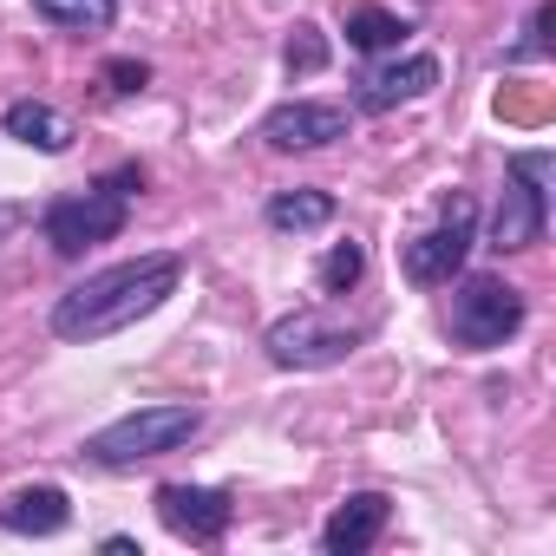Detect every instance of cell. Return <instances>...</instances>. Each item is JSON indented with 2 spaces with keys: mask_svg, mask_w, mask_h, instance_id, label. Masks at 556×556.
<instances>
[{
  "mask_svg": "<svg viewBox=\"0 0 556 556\" xmlns=\"http://www.w3.org/2000/svg\"><path fill=\"white\" fill-rule=\"evenodd\" d=\"M177 282H184V255H170V249L138 255V262H112L53 302V334L60 341H105V334L144 321L151 308H164L177 295Z\"/></svg>",
  "mask_w": 556,
  "mask_h": 556,
  "instance_id": "obj_1",
  "label": "cell"
},
{
  "mask_svg": "<svg viewBox=\"0 0 556 556\" xmlns=\"http://www.w3.org/2000/svg\"><path fill=\"white\" fill-rule=\"evenodd\" d=\"M131 190H144V170H138V164H118V170L99 177L86 197H60V203H47V216H40L47 242H53L60 255H86V249L112 242V236L125 229V203H131Z\"/></svg>",
  "mask_w": 556,
  "mask_h": 556,
  "instance_id": "obj_2",
  "label": "cell"
},
{
  "mask_svg": "<svg viewBox=\"0 0 556 556\" xmlns=\"http://www.w3.org/2000/svg\"><path fill=\"white\" fill-rule=\"evenodd\" d=\"M197 432H203V413L197 406H144V413H125L105 432H92L86 439V458L105 465V471H131L144 458H164V452L190 445Z\"/></svg>",
  "mask_w": 556,
  "mask_h": 556,
  "instance_id": "obj_3",
  "label": "cell"
},
{
  "mask_svg": "<svg viewBox=\"0 0 556 556\" xmlns=\"http://www.w3.org/2000/svg\"><path fill=\"white\" fill-rule=\"evenodd\" d=\"M549 177H556V151H517L510 170H504V197H497V216H491V249L497 255H517V249H536L543 229H549Z\"/></svg>",
  "mask_w": 556,
  "mask_h": 556,
  "instance_id": "obj_4",
  "label": "cell"
},
{
  "mask_svg": "<svg viewBox=\"0 0 556 556\" xmlns=\"http://www.w3.org/2000/svg\"><path fill=\"white\" fill-rule=\"evenodd\" d=\"M452 341L471 348V354H491L504 348L517 328H523V295L504 282V275H465L452 289Z\"/></svg>",
  "mask_w": 556,
  "mask_h": 556,
  "instance_id": "obj_5",
  "label": "cell"
},
{
  "mask_svg": "<svg viewBox=\"0 0 556 556\" xmlns=\"http://www.w3.org/2000/svg\"><path fill=\"white\" fill-rule=\"evenodd\" d=\"M262 348H268L275 367H289V374H321V367H341L361 348V328H348V321H334L321 308H295L282 321H268Z\"/></svg>",
  "mask_w": 556,
  "mask_h": 556,
  "instance_id": "obj_6",
  "label": "cell"
},
{
  "mask_svg": "<svg viewBox=\"0 0 556 556\" xmlns=\"http://www.w3.org/2000/svg\"><path fill=\"white\" fill-rule=\"evenodd\" d=\"M471 242H478V203L471 197H452L445 216L419 242H406V275H413L419 289H439V282H452V275L465 268Z\"/></svg>",
  "mask_w": 556,
  "mask_h": 556,
  "instance_id": "obj_7",
  "label": "cell"
},
{
  "mask_svg": "<svg viewBox=\"0 0 556 556\" xmlns=\"http://www.w3.org/2000/svg\"><path fill=\"white\" fill-rule=\"evenodd\" d=\"M334 138H348V105H328V99H289L262 118L268 151H321Z\"/></svg>",
  "mask_w": 556,
  "mask_h": 556,
  "instance_id": "obj_8",
  "label": "cell"
},
{
  "mask_svg": "<svg viewBox=\"0 0 556 556\" xmlns=\"http://www.w3.org/2000/svg\"><path fill=\"white\" fill-rule=\"evenodd\" d=\"M157 517H164V530L184 536V543H216V536L229 530L236 504H229V491H216V484H157Z\"/></svg>",
  "mask_w": 556,
  "mask_h": 556,
  "instance_id": "obj_9",
  "label": "cell"
},
{
  "mask_svg": "<svg viewBox=\"0 0 556 556\" xmlns=\"http://www.w3.org/2000/svg\"><path fill=\"white\" fill-rule=\"evenodd\" d=\"M432 86H439V60H432V53H406V60H393V66L361 73L354 105H361V112H393V105H406V99H426Z\"/></svg>",
  "mask_w": 556,
  "mask_h": 556,
  "instance_id": "obj_10",
  "label": "cell"
},
{
  "mask_svg": "<svg viewBox=\"0 0 556 556\" xmlns=\"http://www.w3.org/2000/svg\"><path fill=\"white\" fill-rule=\"evenodd\" d=\"M387 517H393V504H387L380 491H354V497L321 523V549H328V556H361V549L380 543Z\"/></svg>",
  "mask_w": 556,
  "mask_h": 556,
  "instance_id": "obj_11",
  "label": "cell"
},
{
  "mask_svg": "<svg viewBox=\"0 0 556 556\" xmlns=\"http://www.w3.org/2000/svg\"><path fill=\"white\" fill-rule=\"evenodd\" d=\"M66 523H73V497L60 484H21L0 504V530L8 536H60Z\"/></svg>",
  "mask_w": 556,
  "mask_h": 556,
  "instance_id": "obj_12",
  "label": "cell"
},
{
  "mask_svg": "<svg viewBox=\"0 0 556 556\" xmlns=\"http://www.w3.org/2000/svg\"><path fill=\"white\" fill-rule=\"evenodd\" d=\"M0 125H8V138H21V144H34V151H47V157H60V151H73V118L60 112V105H47V99H14L8 112H0Z\"/></svg>",
  "mask_w": 556,
  "mask_h": 556,
  "instance_id": "obj_13",
  "label": "cell"
},
{
  "mask_svg": "<svg viewBox=\"0 0 556 556\" xmlns=\"http://www.w3.org/2000/svg\"><path fill=\"white\" fill-rule=\"evenodd\" d=\"M321 223H334V197L328 190H275L268 197V229L302 236V229H321Z\"/></svg>",
  "mask_w": 556,
  "mask_h": 556,
  "instance_id": "obj_14",
  "label": "cell"
},
{
  "mask_svg": "<svg viewBox=\"0 0 556 556\" xmlns=\"http://www.w3.org/2000/svg\"><path fill=\"white\" fill-rule=\"evenodd\" d=\"M34 14L60 34H105L118 21V0H34Z\"/></svg>",
  "mask_w": 556,
  "mask_h": 556,
  "instance_id": "obj_15",
  "label": "cell"
},
{
  "mask_svg": "<svg viewBox=\"0 0 556 556\" xmlns=\"http://www.w3.org/2000/svg\"><path fill=\"white\" fill-rule=\"evenodd\" d=\"M413 27L400 21V14H387V8H354L348 14V47L354 53H387V47H400Z\"/></svg>",
  "mask_w": 556,
  "mask_h": 556,
  "instance_id": "obj_16",
  "label": "cell"
},
{
  "mask_svg": "<svg viewBox=\"0 0 556 556\" xmlns=\"http://www.w3.org/2000/svg\"><path fill=\"white\" fill-rule=\"evenodd\" d=\"M361 275H367V249H361V242H334V249L321 255V289H328V295H348Z\"/></svg>",
  "mask_w": 556,
  "mask_h": 556,
  "instance_id": "obj_17",
  "label": "cell"
},
{
  "mask_svg": "<svg viewBox=\"0 0 556 556\" xmlns=\"http://www.w3.org/2000/svg\"><path fill=\"white\" fill-rule=\"evenodd\" d=\"M549 27H556V0H543V8L530 14L523 40H517V47H510L504 60H510V66H530V60H543V53H549Z\"/></svg>",
  "mask_w": 556,
  "mask_h": 556,
  "instance_id": "obj_18",
  "label": "cell"
},
{
  "mask_svg": "<svg viewBox=\"0 0 556 556\" xmlns=\"http://www.w3.org/2000/svg\"><path fill=\"white\" fill-rule=\"evenodd\" d=\"M282 66H289L295 79H302V73H321V66H328V40H321V27H295V40H289Z\"/></svg>",
  "mask_w": 556,
  "mask_h": 556,
  "instance_id": "obj_19",
  "label": "cell"
},
{
  "mask_svg": "<svg viewBox=\"0 0 556 556\" xmlns=\"http://www.w3.org/2000/svg\"><path fill=\"white\" fill-rule=\"evenodd\" d=\"M105 86L131 99V92H144V86H151V66H144V60H105Z\"/></svg>",
  "mask_w": 556,
  "mask_h": 556,
  "instance_id": "obj_20",
  "label": "cell"
}]
</instances>
